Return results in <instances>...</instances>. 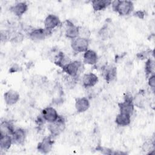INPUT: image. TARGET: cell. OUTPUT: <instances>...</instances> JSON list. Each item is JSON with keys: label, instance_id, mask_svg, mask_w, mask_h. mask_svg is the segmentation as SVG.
I'll list each match as a JSON object with an SVG mask.
<instances>
[{"label": "cell", "instance_id": "1", "mask_svg": "<svg viewBox=\"0 0 155 155\" xmlns=\"http://www.w3.org/2000/svg\"><path fill=\"white\" fill-rule=\"evenodd\" d=\"M112 9L120 16L129 15L134 10L133 2L131 1L116 0L111 2Z\"/></svg>", "mask_w": 155, "mask_h": 155}, {"label": "cell", "instance_id": "2", "mask_svg": "<svg viewBox=\"0 0 155 155\" xmlns=\"http://www.w3.org/2000/svg\"><path fill=\"white\" fill-rule=\"evenodd\" d=\"M62 69L63 71L66 73L67 74L78 78L80 74L83 72L84 66L82 62H81V61H71Z\"/></svg>", "mask_w": 155, "mask_h": 155}, {"label": "cell", "instance_id": "3", "mask_svg": "<svg viewBox=\"0 0 155 155\" xmlns=\"http://www.w3.org/2000/svg\"><path fill=\"white\" fill-rule=\"evenodd\" d=\"M66 124L64 118L59 116L58 119L53 122L49 123L48 129L50 133V135L53 137L60 135L65 130Z\"/></svg>", "mask_w": 155, "mask_h": 155}, {"label": "cell", "instance_id": "4", "mask_svg": "<svg viewBox=\"0 0 155 155\" xmlns=\"http://www.w3.org/2000/svg\"><path fill=\"white\" fill-rule=\"evenodd\" d=\"M133 101V97L131 95L128 94H125L124 101L118 103V107L120 113L131 116L134 110V105Z\"/></svg>", "mask_w": 155, "mask_h": 155}, {"label": "cell", "instance_id": "5", "mask_svg": "<svg viewBox=\"0 0 155 155\" xmlns=\"http://www.w3.org/2000/svg\"><path fill=\"white\" fill-rule=\"evenodd\" d=\"M89 44V39H86L78 36L71 40V47L75 52L84 53L88 50Z\"/></svg>", "mask_w": 155, "mask_h": 155}, {"label": "cell", "instance_id": "6", "mask_svg": "<svg viewBox=\"0 0 155 155\" xmlns=\"http://www.w3.org/2000/svg\"><path fill=\"white\" fill-rule=\"evenodd\" d=\"M52 34V31L45 28H32L28 33V37L34 41H40L45 39Z\"/></svg>", "mask_w": 155, "mask_h": 155}, {"label": "cell", "instance_id": "7", "mask_svg": "<svg viewBox=\"0 0 155 155\" xmlns=\"http://www.w3.org/2000/svg\"><path fill=\"white\" fill-rule=\"evenodd\" d=\"M54 144V140L51 135L45 136L37 145V150L42 154H47L51 151Z\"/></svg>", "mask_w": 155, "mask_h": 155}, {"label": "cell", "instance_id": "8", "mask_svg": "<svg viewBox=\"0 0 155 155\" xmlns=\"http://www.w3.org/2000/svg\"><path fill=\"white\" fill-rule=\"evenodd\" d=\"M64 24V34L66 38L73 39L79 36V26L74 25L69 20H66Z\"/></svg>", "mask_w": 155, "mask_h": 155}, {"label": "cell", "instance_id": "9", "mask_svg": "<svg viewBox=\"0 0 155 155\" xmlns=\"http://www.w3.org/2000/svg\"><path fill=\"white\" fill-rule=\"evenodd\" d=\"M102 75L105 81L110 83L117 76V68L113 65H107L102 70Z\"/></svg>", "mask_w": 155, "mask_h": 155}, {"label": "cell", "instance_id": "10", "mask_svg": "<svg viewBox=\"0 0 155 155\" xmlns=\"http://www.w3.org/2000/svg\"><path fill=\"white\" fill-rule=\"evenodd\" d=\"M41 115L46 122L51 123L56 120L59 117V114L56 110L52 107H47L42 110Z\"/></svg>", "mask_w": 155, "mask_h": 155}, {"label": "cell", "instance_id": "11", "mask_svg": "<svg viewBox=\"0 0 155 155\" xmlns=\"http://www.w3.org/2000/svg\"><path fill=\"white\" fill-rule=\"evenodd\" d=\"M44 24L45 28L52 31L55 28L59 27L61 24V22L58 16L53 14H50L45 18Z\"/></svg>", "mask_w": 155, "mask_h": 155}, {"label": "cell", "instance_id": "12", "mask_svg": "<svg viewBox=\"0 0 155 155\" xmlns=\"http://www.w3.org/2000/svg\"><path fill=\"white\" fill-rule=\"evenodd\" d=\"M98 82V77L93 73L84 74L82 78V85L86 88L93 87Z\"/></svg>", "mask_w": 155, "mask_h": 155}, {"label": "cell", "instance_id": "13", "mask_svg": "<svg viewBox=\"0 0 155 155\" xmlns=\"http://www.w3.org/2000/svg\"><path fill=\"white\" fill-rule=\"evenodd\" d=\"M26 136V131L24 129L22 128L15 129L12 134L13 143L18 145H23L25 142Z\"/></svg>", "mask_w": 155, "mask_h": 155}, {"label": "cell", "instance_id": "14", "mask_svg": "<svg viewBox=\"0 0 155 155\" xmlns=\"http://www.w3.org/2000/svg\"><path fill=\"white\" fill-rule=\"evenodd\" d=\"M4 99L7 105H15L19 100V94L16 90H9L4 93Z\"/></svg>", "mask_w": 155, "mask_h": 155}, {"label": "cell", "instance_id": "15", "mask_svg": "<svg viewBox=\"0 0 155 155\" xmlns=\"http://www.w3.org/2000/svg\"><path fill=\"white\" fill-rule=\"evenodd\" d=\"M90 102L87 97H81L76 99L75 108L78 113H82L86 111L90 107Z\"/></svg>", "mask_w": 155, "mask_h": 155}, {"label": "cell", "instance_id": "16", "mask_svg": "<svg viewBox=\"0 0 155 155\" xmlns=\"http://www.w3.org/2000/svg\"><path fill=\"white\" fill-rule=\"evenodd\" d=\"M10 11L16 16H22L28 10V4L25 2H18L10 7Z\"/></svg>", "mask_w": 155, "mask_h": 155}, {"label": "cell", "instance_id": "17", "mask_svg": "<svg viewBox=\"0 0 155 155\" xmlns=\"http://www.w3.org/2000/svg\"><path fill=\"white\" fill-rule=\"evenodd\" d=\"M98 58L99 57L95 51L88 49L84 53L83 62L85 64L94 65L96 63Z\"/></svg>", "mask_w": 155, "mask_h": 155}, {"label": "cell", "instance_id": "18", "mask_svg": "<svg viewBox=\"0 0 155 155\" xmlns=\"http://www.w3.org/2000/svg\"><path fill=\"white\" fill-rule=\"evenodd\" d=\"M13 124L10 120H4L1 121L0 125V131L1 134H8L12 136L15 131Z\"/></svg>", "mask_w": 155, "mask_h": 155}, {"label": "cell", "instance_id": "19", "mask_svg": "<svg viewBox=\"0 0 155 155\" xmlns=\"http://www.w3.org/2000/svg\"><path fill=\"white\" fill-rule=\"evenodd\" d=\"M13 143L12 136L0 134V148L1 151H7Z\"/></svg>", "mask_w": 155, "mask_h": 155}, {"label": "cell", "instance_id": "20", "mask_svg": "<svg viewBox=\"0 0 155 155\" xmlns=\"http://www.w3.org/2000/svg\"><path fill=\"white\" fill-rule=\"evenodd\" d=\"M111 2L109 0H94L91 2V5L94 11L100 12L110 5Z\"/></svg>", "mask_w": 155, "mask_h": 155}, {"label": "cell", "instance_id": "21", "mask_svg": "<svg viewBox=\"0 0 155 155\" xmlns=\"http://www.w3.org/2000/svg\"><path fill=\"white\" fill-rule=\"evenodd\" d=\"M116 124L121 127L128 126L131 122V116L127 114L119 113L115 118Z\"/></svg>", "mask_w": 155, "mask_h": 155}, {"label": "cell", "instance_id": "22", "mask_svg": "<svg viewBox=\"0 0 155 155\" xmlns=\"http://www.w3.org/2000/svg\"><path fill=\"white\" fill-rule=\"evenodd\" d=\"M112 30L108 24H105L99 30L98 35L102 40H107L111 37Z\"/></svg>", "mask_w": 155, "mask_h": 155}, {"label": "cell", "instance_id": "23", "mask_svg": "<svg viewBox=\"0 0 155 155\" xmlns=\"http://www.w3.org/2000/svg\"><path fill=\"white\" fill-rule=\"evenodd\" d=\"M154 61L153 59L149 58L147 59L145 64V72L147 77H149L151 75L154 74Z\"/></svg>", "mask_w": 155, "mask_h": 155}, {"label": "cell", "instance_id": "24", "mask_svg": "<svg viewBox=\"0 0 155 155\" xmlns=\"http://www.w3.org/2000/svg\"><path fill=\"white\" fill-rule=\"evenodd\" d=\"M144 95L142 93H138L133 97V104L134 106H136L138 108H143L145 107V100L144 98Z\"/></svg>", "mask_w": 155, "mask_h": 155}, {"label": "cell", "instance_id": "25", "mask_svg": "<svg viewBox=\"0 0 155 155\" xmlns=\"http://www.w3.org/2000/svg\"><path fill=\"white\" fill-rule=\"evenodd\" d=\"M78 78H74L68 74L64 76V82L65 86L68 88H73L78 82Z\"/></svg>", "mask_w": 155, "mask_h": 155}, {"label": "cell", "instance_id": "26", "mask_svg": "<svg viewBox=\"0 0 155 155\" xmlns=\"http://www.w3.org/2000/svg\"><path fill=\"white\" fill-rule=\"evenodd\" d=\"M24 39V35L19 31H12L10 42L13 43H21Z\"/></svg>", "mask_w": 155, "mask_h": 155}, {"label": "cell", "instance_id": "27", "mask_svg": "<svg viewBox=\"0 0 155 155\" xmlns=\"http://www.w3.org/2000/svg\"><path fill=\"white\" fill-rule=\"evenodd\" d=\"M154 149V140L149 139L143 143L142 145V150L144 151H148V154H151L152 151Z\"/></svg>", "mask_w": 155, "mask_h": 155}, {"label": "cell", "instance_id": "28", "mask_svg": "<svg viewBox=\"0 0 155 155\" xmlns=\"http://www.w3.org/2000/svg\"><path fill=\"white\" fill-rule=\"evenodd\" d=\"M12 36V31L8 30H1V42H7L10 41Z\"/></svg>", "mask_w": 155, "mask_h": 155}, {"label": "cell", "instance_id": "29", "mask_svg": "<svg viewBox=\"0 0 155 155\" xmlns=\"http://www.w3.org/2000/svg\"><path fill=\"white\" fill-rule=\"evenodd\" d=\"M107 65V61L105 58L101 57L98 58L96 63L93 65L96 69H99L102 70Z\"/></svg>", "mask_w": 155, "mask_h": 155}, {"label": "cell", "instance_id": "30", "mask_svg": "<svg viewBox=\"0 0 155 155\" xmlns=\"http://www.w3.org/2000/svg\"><path fill=\"white\" fill-rule=\"evenodd\" d=\"M90 30L85 27H79V36L86 39H89L90 36Z\"/></svg>", "mask_w": 155, "mask_h": 155}, {"label": "cell", "instance_id": "31", "mask_svg": "<svg viewBox=\"0 0 155 155\" xmlns=\"http://www.w3.org/2000/svg\"><path fill=\"white\" fill-rule=\"evenodd\" d=\"M150 51H151V50H146V51H142L141 52L138 53L136 54V56H137V59H139V60L147 59L149 58L148 57L150 54Z\"/></svg>", "mask_w": 155, "mask_h": 155}, {"label": "cell", "instance_id": "32", "mask_svg": "<svg viewBox=\"0 0 155 155\" xmlns=\"http://www.w3.org/2000/svg\"><path fill=\"white\" fill-rule=\"evenodd\" d=\"M148 84L151 90L154 92L155 89V76L154 74L151 75L148 77Z\"/></svg>", "mask_w": 155, "mask_h": 155}, {"label": "cell", "instance_id": "33", "mask_svg": "<svg viewBox=\"0 0 155 155\" xmlns=\"http://www.w3.org/2000/svg\"><path fill=\"white\" fill-rule=\"evenodd\" d=\"M145 12L142 10H137L133 13V15L139 19H143L145 16Z\"/></svg>", "mask_w": 155, "mask_h": 155}, {"label": "cell", "instance_id": "34", "mask_svg": "<svg viewBox=\"0 0 155 155\" xmlns=\"http://www.w3.org/2000/svg\"><path fill=\"white\" fill-rule=\"evenodd\" d=\"M19 67L18 65H14L13 66H12L10 68V71L12 73H14V72H17L18 71H19Z\"/></svg>", "mask_w": 155, "mask_h": 155}]
</instances>
